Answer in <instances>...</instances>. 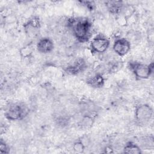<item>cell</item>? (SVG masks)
I'll return each mask as SVG.
<instances>
[{
	"mask_svg": "<svg viewBox=\"0 0 154 154\" xmlns=\"http://www.w3.org/2000/svg\"><path fill=\"white\" fill-rule=\"evenodd\" d=\"M9 152V148L6 143L2 140L0 142V153H8Z\"/></svg>",
	"mask_w": 154,
	"mask_h": 154,
	"instance_id": "obj_17",
	"label": "cell"
},
{
	"mask_svg": "<svg viewBox=\"0 0 154 154\" xmlns=\"http://www.w3.org/2000/svg\"><path fill=\"white\" fill-rule=\"evenodd\" d=\"M148 38L149 39V42L151 43H153V31L152 29L151 31H149V34H148Z\"/></svg>",
	"mask_w": 154,
	"mask_h": 154,
	"instance_id": "obj_19",
	"label": "cell"
},
{
	"mask_svg": "<svg viewBox=\"0 0 154 154\" xmlns=\"http://www.w3.org/2000/svg\"><path fill=\"white\" fill-rule=\"evenodd\" d=\"M87 83L93 88H100L104 85L105 79L101 74L96 73L87 78Z\"/></svg>",
	"mask_w": 154,
	"mask_h": 154,
	"instance_id": "obj_10",
	"label": "cell"
},
{
	"mask_svg": "<svg viewBox=\"0 0 154 154\" xmlns=\"http://www.w3.org/2000/svg\"><path fill=\"white\" fill-rule=\"evenodd\" d=\"M28 25L34 29H38L40 26L39 18L37 16H33L29 20L28 22Z\"/></svg>",
	"mask_w": 154,
	"mask_h": 154,
	"instance_id": "obj_16",
	"label": "cell"
},
{
	"mask_svg": "<svg viewBox=\"0 0 154 154\" xmlns=\"http://www.w3.org/2000/svg\"><path fill=\"white\" fill-rule=\"evenodd\" d=\"M69 23L78 41L86 42L90 39L91 35V23L87 19H71Z\"/></svg>",
	"mask_w": 154,
	"mask_h": 154,
	"instance_id": "obj_1",
	"label": "cell"
},
{
	"mask_svg": "<svg viewBox=\"0 0 154 154\" xmlns=\"http://www.w3.org/2000/svg\"><path fill=\"white\" fill-rule=\"evenodd\" d=\"M107 10L113 14H119L124 5L120 1H107L105 2Z\"/></svg>",
	"mask_w": 154,
	"mask_h": 154,
	"instance_id": "obj_9",
	"label": "cell"
},
{
	"mask_svg": "<svg viewBox=\"0 0 154 154\" xmlns=\"http://www.w3.org/2000/svg\"><path fill=\"white\" fill-rule=\"evenodd\" d=\"M112 49L114 52L119 56H125L131 49V42L125 38H117L114 42Z\"/></svg>",
	"mask_w": 154,
	"mask_h": 154,
	"instance_id": "obj_6",
	"label": "cell"
},
{
	"mask_svg": "<svg viewBox=\"0 0 154 154\" xmlns=\"http://www.w3.org/2000/svg\"><path fill=\"white\" fill-rule=\"evenodd\" d=\"M105 152L106 153H113V149H112L111 147H106L105 149Z\"/></svg>",
	"mask_w": 154,
	"mask_h": 154,
	"instance_id": "obj_20",
	"label": "cell"
},
{
	"mask_svg": "<svg viewBox=\"0 0 154 154\" xmlns=\"http://www.w3.org/2000/svg\"><path fill=\"white\" fill-rule=\"evenodd\" d=\"M54 47L53 41L48 37H43L37 42L36 48L40 53L47 54L51 52Z\"/></svg>",
	"mask_w": 154,
	"mask_h": 154,
	"instance_id": "obj_8",
	"label": "cell"
},
{
	"mask_svg": "<svg viewBox=\"0 0 154 154\" xmlns=\"http://www.w3.org/2000/svg\"><path fill=\"white\" fill-rule=\"evenodd\" d=\"M123 153H132V154H139L141 153V149L139 146L132 143H128L123 148Z\"/></svg>",
	"mask_w": 154,
	"mask_h": 154,
	"instance_id": "obj_12",
	"label": "cell"
},
{
	"mask_svg": "<svg viewBox=\"0 0 154 154\" xmlns=\"http://www.w3.org/2000/svg\"><path fill=\"white\" fill-rule=\"evenodd\" d=\"M123 65V63L121 61H114L110 63L108 67V71L109 73H116L122 68Z\"/></svg>",
	"mask_w": 154,
	"mask_h": 154,
	"instance_id": "obj_14",
	"label": "cell"
},
{
	"mask_svg": "<svg viewBox=\"0 0 154 154\" xmlns=\"http://www.w3.org/2000/svg\"><path fill=\"white\" fill-rule=\"evenodd\" d=\"M33 48L31 45H27L22 47L19 50V54L21 57L26 58H29L32 54Z\"/></svg>",
	"mask_w": 154,
	"mask_h": 154,
	"instance_id": "obj_13",
	"label": "cell"
},
{
	"mask_svg": "<svg viewBox=\"0 0 154 154\" xmlns=\"http://www.w3.org/2000/svg\"><path fill=\"white\" fill-rule=\"evenodd\" d=\"M85 148V144L83 143L81 140H78L75 141L73 144V149L75 152L82 153L84 152Z\"/></svg>",
	"mask_w": 154,
	"mask_h": 154,
	"instance_id": "obj_15",
	"label": "cell"
},
{
	"mask_svg": "<svg viewBox=\"0 0 154 154\" xmlns=\"http://www.w3.org/2000/svg\"><path fill=\"white\" fill-rule=\"evenodd\" d=\"M87 67L85 61L82 58H78L72 64L66 69V72L69 75H77L82 72Z\"/></svg>",
	"mask_w": 154,
	"mask_h": 154,
	"instance_id": "obj_7",
	"label": "cell"
},
{
	"mask_svg": "<svg viewBox=\"0 0 154 154\" xmlns=\"http://www.w3.org/2000/svg\"><path fill=\"white\" fill-rule=\"evenodd\" d=\"M28 113V109L24 104L13 103L5 111V117L10 120H18L23 119Z\"/></svg>",
	"mask_w": 154,
	"mask_h": 154,
	"instance_id": "obj_4",
	"label": "cell"
},
{
	"mask_svg": "<svg viewBox=\"0 0 154 154\" xmlns=\"http://www.w3.org/2000/svg\"><path fill=\"white\" fill-rule=\"evenodd\" d=\"M152 116L153 109L148 104H140L135 108V119L138 125H144L148 123Z\"/></svg>",
	"mask_w": 154,
	"mask_h": 154,
	"instance_id": "obj_3",
	"label": "cell"
},
{
	"mask_svg": "<svg viewBox=\"0 0 154 154\" xmlns=\"http://www.w3.org/2000/svg\"><path fill=\"white\" fill-rule=\"evenodd\" d=\"M129 68L135 76L139 79L149 78L153 70V64H145L140 62L132 61L129 63Z\"/></svg>",
	"mask_w": 154,
	"mask_h": 154,
	"instance_id": "obj_2",
	"label": "cell"
},
{
	"mask_svg": "<svg viewBox=\"0 0 154 154\" xmlns=\"http://www.w3.org/2000/svg\"><path fill=\"white\" fill-rule=\"evenodd\" d=\"M110 45L109 38L106 36L99 34L94 37L90 42V50L93 53L101 54L105 52Z\"/></svg>",
	"mask_w": 154,
	"mask_h": 154,
	"instance_id": "obj_5",
	"label": "cell"
},
{
	"mask_svg": "<svg viewBox=\"0 0 154 154\" xmlns=\"http://www.w3.org/2000/svg\"><path fill=\"white\" fill-rule=\"evenodd\" d=\"M81 2L90 10H93L95 8V4L93 1H82Z\"/></svg>",
	"mask_w": 154,
	"mask_h": 154,
	"instance_id": "obj_18",
	"label": "cell"
},
{
	"mask_svg": "<svg viewBox=\"0 0 154 154\" xmlns=\"http://www.w3.org/2000/svg\"><path fill=\"white\" fill-rule=\"evenodd\" d=\"M96 114H93V112H90L84 115L81 120L80 121V126L82 128L88 129L92 126L94 121V117Z\"/></svg>",
	"mask_w": 154,
	"mask_h": 154,
	"instance_id": "obj_11",
	"label": "cell"
}]
</instances>
